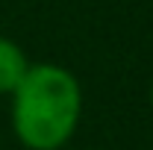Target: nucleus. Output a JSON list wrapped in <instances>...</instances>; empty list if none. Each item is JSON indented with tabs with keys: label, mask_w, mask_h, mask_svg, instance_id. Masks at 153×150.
Returning a JSON list of instances; mask_svg holds the SVG:
<instances>
[{
	"label": "nucleus",
	"mask_w": 153,
	"mask_h": 150,
	"mask_svg": "<svg viewBox=\"0 0 153 150\" xmlns=\"http://www.w3.org/2000/svg\"><path fill=\"white\" fill-rule=\"evenodd\" d=\"M9 97L12 132L27 150H62L79 127V79L56 62H30Z\"/></svg>",
	"instance_id": "f257e3e1"
},
{
	"label": "nucleus",
	"mask_w": 153,
	"mask_h": 150,
	"mask_svg": "<svg viewBox=\"0 0 153 150\" xmlns=\"http://www.w3.org/2000/svg\"><path fill=\"white\" fill-rule=\"evenodd\" d=\"M27 68H30V59L24 53V47L12 38L0 36V97L15 91L21 76L27 74Z\"/></svg>",
	"instance_id": "f03ea898"
},
{
	"label": "nucleus",
	"mask_w": 153,
	"mask_h": 150,
	"mask_svg": "<svg viewBox=\"0 0 153 150\" xmlns=\"http://www.w3.org/2000/svg\"><path fill=\"white\" fill-rule=\"evenodd\" d=\"M150 106H153V82H150Z\"/></svg>",
	"instance_id": "7ed1b4c3"
}]
</instances>
